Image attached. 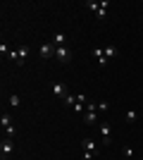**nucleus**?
<instances>
[{
	"mask_svg": "<svg viewBox=\"0 0 143 160\" xmlns=\"http://www.w3.org/2000/svg\"><path fill=\"white\" fill-rule=\"evenodd\" d=\"M93 55L98 58V62H100V67H107V58H105V53H102V48H93Z\"/></svg>",
	"mask_w": 143,
	"mask_h": 160,
	"instance_id": "obj_10",
	"label": "nucleus"
},
{
	"mask_svg": "<svg viewBox=\"0 0 143 160\" xmlns=\"http://www.w3.org/2000/svg\"><path fill=\"white\" fill-rule=\"evenodd\" d=\"M141 160H143V155H141Z\"/></svg>",
	"mask_w": 143,
	"mask_h": 160,
	"instance_id": "obj_24",
	"label": "nucleus"
},
{
	"mask_svg": "<svg viewBox=\"0 0 143 160\" xmlns=\"http://www.w3.org/2000/svg\"><path fill=\"white\" fill-rule=\"evenodd\" d=\"M12 151H14V141L12 139H2V141H0V155H2V160L10 158Z\"/></svg>",
	"mask_w": 143,
	"mask_h": 160,
	"instance_id": "obj_3",
	"label": "nucleus"
},
{
	"mask_svg": "<svg viewBox=\"0 0 143 160\" xmlns=\"http://www.w3.org/2000/svg\"><path fill=\"white\" fill-rule=\"evenodd\" d=\"M0 124H2V129L12 127V115H10V112H5V110H2V115H0Z\"/></svg>",
	"mask_w": 143,
	"mask_h": 160,
	"instance_id": "obj_11",
	"label": "nucleus"
},
{
	"mask_svg": "<svg viewBox=\"0 0 143 160\" xmlns=\"http://www.w3.org/2000/svg\"><path fill=\"white\" fill-rule=\"evenodd\" d=\"M55 60L60 62V65H69V62H72V50H69L67 46L55 48Z\"/></svg>",
	"mask_w": 143,
	"mask_h": 160,
	"instance_id": "obj_2",
	"label": "nucleus"
},
{
	"mask_svg": "<svg viewBox=\"0 0 143 160\" xmlns=\"http://www.w3.org/2000/svg\"><path fill=\"white\" fill-rule=\"evenodd\" d=\"M50 91H53V96H57V98H64V96L69 93V91H67V86H64V84H60V81L50 84Z\"/></svg>",
	"mask_w": 143,
	"mask_h": 160,
	"instance_id": "obj_5",
	"label": "nucleus"
},
{
	"mask_svg": "<svg viewBox=\"0 0 143 160\" xmlns=\"http://www.w3.org/2000/svg\"><path fill=\"white\" fill-rule=\"evenodd\" d=\"M50 43H53L55 48H60V46H67V36H64L62 31H55V33H53V41H50Z\"/></svg>",
	"mask_w": 143,
	"mask_h": 160,
	"instance_id": "obj_7",
	"label": "nucleus"
},
{
	"mask_svg": "<svg viewBox=\"0 0 143 160\" xmlns=\"http://www.w3.org/2000/svg\"><path fill=\"white\" fill-rule=\"evenodd\" d=\"M0 55L5 58V55H10V48H7V43H0Z\"/></svg>",
	"mask_w": 143,
	"mask_h": 160,
	"instance_id": "obj_19",
	"label": "nucleus"
},
{
	"mask_svg": "<svg viewBox=\"0 0 143 160\" xmlns=\"http://www.w3.org/2000/svg\"><path fill=\"white\" fill-rule=\"evenodd\" d=\"M7 103H10V108H19V103H21V98L17 93H12L10 96V100H7Z\"/></svg>",
	"mask_w": 143,
	"mask_h": 160,
	"instance_id": "obj_15",
	"label": "nucleus"
},
{
	"mask_svg": "<svg viewBox=\"0 0 143 160\" xmlns=\"http://www.w3.org/2000/svg\"><path fill=\"white\" fill-rule=\"evenodd\" d=\"M81 143H83V151H86V153H91V155L98 153V143H95L93 139H83Z\"/></svg>",
	"mask_w": 143,
	"mask_h": 160,
	"instance_id": "obj_8",
	"label": "nucleus"
},
{
	"mask_svg": "<svg viewBox=\"0 0 143 160\" xmlns=\"http://www.w3.org/2000/svg\"><path fill=\"white\" fill-rule=\"evenodd\" d=\"M62 100H64V105H67V108H74V105H76V96H74V93H67Z\"/></svg>",
	"mask_w": 143,
	"mask_h": 160,
	"instance_id": "obj_13",
	"label": "nucleus"
},
{
	"mask_svg": "<svg viewBox=\"0 0 143 160\" xmlns=\"http://www.w3.org/2000/svg\"><path fill=\"white\" fill-rule=\"evenodd\" d=\"M86 110H95V112H98V103H93V100H88V103H86Z\"/></svg>",
	"mask_w": 143,
	"mask_h": 160,
	"instance_id": "obj_21",
	"label": "nucleus"
},
{
	"mask_svg": "<svg viewBox=\"0 0 143 160\" xmlns=\"http://www.w3.org/2000/svg\"><path fill=\"white\" fill-rule=\"evenodd\" d=\"M38 53H41V58H45V60L48 58H55V46L53 43H43V46L38 48Z\"/></svg>",
	"mask_w": 143,
	"mask_h": 160,
	"instance_id": "obj_6",
	"label": "nucleus"
},
{
	"mask_svg": "<svg viewBox=\"0 0 143 160\" xmlns=\"http://www.w3.org/2000/svg\"><path fill=\"white\" fill-rule=\"evenodd\" d=\"M124 120H126V122L131 124V122H136V120H138V112H136V110H126V115H124Z\"/></svg>",
	"mask_w": 143,
	"mask_h": 160,
	"instance_id": "obj_14",
	"label": "nucleus"
},
{
	"mask_svg": "<svg viewBox=\"0 0 143 160\" xmlns=\"http://www.w3.org/2000/svg\"><path fill=\"white\" fill-rule=\"evenodd\" d=\"M5 132H7V139H12V136H14V127H7Z\"/></svg>",
	"mask_w": 143,
	"mask_h": 160,
	"instance_id": "obj_23",
	"label": "nucleus"
},
{
	"mask_svg": "<svg viewBox=\"0 0 143 160\" xmlns=\"http://www.w3.org/2000/svg\"><path fill=\"white\" fill-rule=\"evenodd\" d=\"M74 112H79V115L83 112V103H76V105H74Z\"/></svg>",
	"mask_w": 143,
	"mask_h": 160,
	"instance_id": "obj_22",
	"label": "nucleus"
},
{
	"mask_svg": "<svg viewBox=\"0 0 143 160\" xmlns=\"http://www.w3.org/2000/svg\"><path fill=\"white\" fill-rule=\"evenodd\" d=\"M100 136H102V146H110L112 143V129H110V124L107 122H100Z\"/></svg>",
	"mask_w": 143,
	"mask_h": 160,
	"instance_id": "obj_4",
	"label": "nucleus"
},
{
	"mask_svg": "<svg viewBox=\"0 0 143 160\" xmlns=\"http://www.w3.org/2000/svg\"><path fill=\"white\" fill-rule=\"evenodd\" d=\"M122 153H124V158H134V148H131V146H124Z\"/></svg>",
	"mask_w": 143,
	"mask_h": 160,
	"instance_id": "obj_18",
	"label": "nucleus"
},
{
	"mask_svg": "<svg viewBox=\"0 0 143 160\" xmlns=\"http://www.w3.org/2000/svg\"><path fill=\"white\" fill-rule=\"evenodd\" d=\"M81 120L86 122V124H95V122H98V112H95V110H86Z\"/></svg>",
	"mask_w": 143,
	"mask_h": 160,
	"instance_id": "obj_9",
	"label": "nucleus"
},
{
	"mask_svg": "<svg viewBox=\"0 0 143 160\" xmlns=\"http://www.w3.org/2000/svg\"><path fill=\"white\" fill-rule=\"evenodd\" d=\"M107 103H105V100H100V103H98V112H105V110H107Z\"/></svg>",
	"mask_w": 143,
	"mask_h": 160,
	"instance_id": "obj_20",
	"label": "nucleus"
},
{
	"mask_svg": "<svg viewBox=\"0 0 143 160\" xmlns=\"http://www.w3.org/2000/svg\"><path fill=\"white\" fill-rule=\"evenodd\" d=\"M105 14H107V7H102V5H100V10L95 12V17H98V19H105Z\"/></svg>",
	"mask_w": 143,
	"mask_h": 160,
	"instance_id": "obj_17",
	"label": "nucleus"
},
{
	"mask_svg": "<svg viewBox=\"0 0 143 160\" xmlns=\"http://www.w3.org/2000/svg\"><path fill=\"white\" fill-rule=\"evenodd\" d=\"M102 53H105V58L110 60V58H115V55H117V48L115 46H102Z\"/></svg>",
	"mask_w": 143,
	"mask_h": 160,
	"instance_id": "obj_12",
	"label": "nucleus"
},
{
	"mask_svg": "<svg viewBox=\"0 0 143 160\" xmlns=\"http://www.w3.org/2000/svg\"><path fill=\"white\" fill-rule=\"evenodd\" d=\"M26 55H29V46H19L17 50H10V60H12L14 65L19 67V65H24Z\"/></svg>",
	"mask_w": 143,
	"mask_h": 160,
	"instance_id": "obj_1",
	"label": "nucleus"
},
{
	"mask_svg": "<svg viewBox=\"0 0 143 160\" xmlns=\"http://www.w3.org/2000/svg\"><path fill=\"white\" fill-rule=\"evenodd\" d=\"M86 7H88L91 12H98V10H100V2H95V0H86Z\"/></svg>",
	"mask_w": 143,
	"mask_h": 160,
	"instance_id": "obj_16",
	"label": "nucleus"
}]
</instances>
